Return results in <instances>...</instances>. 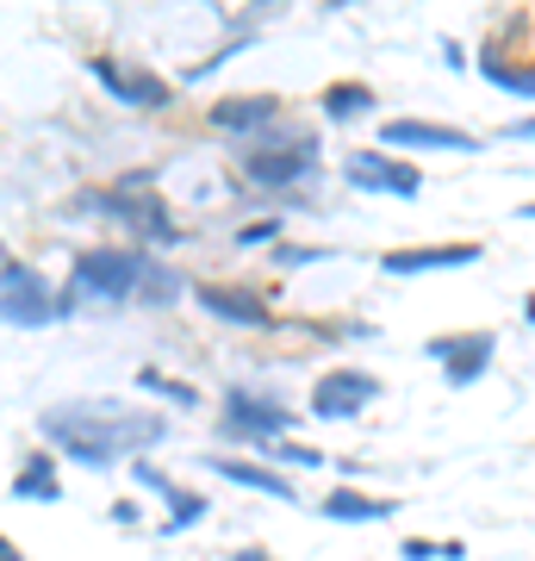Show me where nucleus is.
<instances>
[{"mask_svg":"<svg viewBox=\"0 0 535 561\" xmlns=\"http://www.w3.org/2000/svg\"><path fill=\"white\" fill-rule=\"evenodd\" d=\"M143 275H150V256H143L138 243H131V250H113V243L81 250L75 268H69V280H62V319H69V312H113V306H138Z\"/></svg>","mask_w":535,"mask_h":561,"instance_id":"obj_2","label":"nucleus"},{"mask_svg":"<svg viewBox=\"0 0 535 561\" xmlns=\"http://www.w3.org/2000/svg\"><path fill=\"white\" fill-rule=\"evenodd\" d=\"M324 256H330V250H305V243H280L275 250L280 268H305V262H324Z\"/></svg>","mask_w":535,"mask_h":561,"instance_id":"obj_25","label":"nucleus"},{"mask_svg":"<svg viewBox=\"0 0 535 561\" xmlns=\"http://www.w3.org/2000/svg\"><path fill=\"white\" fill-rule=\"evenodd\" d=\"M0 561H20V549H13V542H0Z\"/></svg>","mask_w":535,"mask_h":561,"instance_id":"obj_31","label":"nucleus"},{"mask_svg":"<svg viewBox=\"0 0 535 561\" xmlns=\"http://www.w3.org/2000/svg\"><path fill=\"white\" fill-rule=\"evenodd\" d=\"M504 138H516V144H535V119H511V125H504Z\"/></svg>","mask_w":535,"mask_h":561,"instance_id":"obj_28","label":"nucleus"},{"mask_svg":"<svg viewBox=\"0 0 535 561\" xmlns=\"http://www.w3.org/2000/svg\"><path fill=\"white\" fill-rule=\"evenodd\" d=\"M523 312H530V324H535V294H530V306H523Z\"/></svg>","mask_w":535,"mask_h":561,"instance_id":"obj_32","label":"nucleus"},{"mask_svg":"<svg viewBox=\"0 0 535 561\" xmlns=\"http://www.w3.org/2000/svg\"><path fill=\"white\" fill-rule=\"evenodd\" d=\"M293 405H280V400H268V393H249V387H231L224 393V419H219V431L224 437H249V443H280L287 431H293Z\"/></svg>","mask_w":535,"mask_h":561,"instance_id":"obj_6","label":"nucleus"},{"mask_svg":"<svg viewBox=\"0 0 535 561\" xmlns=\"http://www.w3.org/2000/svg\"><path fill=\"white\" fill-rule=\"evenodd\" d=\"M181 294H187V280H181V268H175V262H162V256H150V275H143L138 306H143V312H162V306H175Z\"/></svg>","mask_w":535,"mask_h":561,"instance_id":"obj_19","label":"nucleus"},{"mask_svg":"<svg viewBox=\"0 0 535 561\" xmlns=\"http://www.w3.org/2000/svg\"><path fill=\"white\" fill-rule=\"evenodd\" d=\"M75 213L113 219L125 238H138V250L143 243H181L175 213H168V201H156V194H125V187H113V194H81Z\"/></svg>","mask_w":535,"mask_h":561,"instance_id":"obj_4","label":"nucleus"},{"mask_svg":"<svg viewBox=\"0 0 535 561\" xmlns=\"http://www.w3.org/2000/svg\"><path fill=\"white\" fill-rule=\"evenodd\" d=\"M106 518H113V524H138V505H131V500H119L113 512H106Z\"/></svg>","mask_w":535,"mask_h":561,"instance_id":"obj_29","label":"nucleus"},{"mask_svg":"<svg viewBox=\"0 0 535 561\" xmlns=\"http://www.w3.org/2000/svg\"><path fill=\"white\" fill-rule=\"evenodd\" d=\"M138 387H143V393H162V400L181 405V412L199 405V387L194 381H175V375H162V368H138Z\"/></svg>","mask_w":535,"mask_h":561,"instance_id":"obj_21","label":"nucleus"},{"mask_svg":"<svg viewBox=\"0 0 535 561\" xmlns=\"http://www.w3.org/2000/svg\"><path fill=\"white\" fill-rule=\"evenodd\" d=\"M206 119L219 125L224 138H261V131H275L280 125V101L275 94H231V101H219V106H206Z\"/></svg>","mask_w":535,"mask_h":561,"instance_id":"obj_12","label":"nucleus"},{"mask_svg":"<svg viewBox=\"0 0 535 561\" xmlns=\"http://www.w3.org/2000/svg\"><path fill=\"white\" fill-rule=\"evenodd\" d=\"M88 69H94V81L119 106H138V113H162V106H168V81L150 76V69H131V62H119V57H94Z\"/></svg>","mask_w":535,"mask_h":561,"instance_id":"obj_9","label":"nucleus"},{"mask_svg":"<svg viewBox=\"0 0 535 561\" xmlns=\"http://www.w3.org/2000/svg\"><path fill=\"white\" fill-rule=\"evenodd\" d=\"M212 474H219V481H231V486H249V493H268V500H280V505L299 500L287 474H275V468H256V461H237V456H212Z\"/></svg>","mask_w":535,"mask_h":561,"instance_id":"obj_15","label":"nucleus"},{"mask_svg":"<svg viewBox=\"0 0 535 561\" xmlns=\"http://www.w3.org/2000/svg\"><path fill=\"white\" fill-rule=\"evenodd\" d=\"M237 243H243V250H256V243H275V250H280V219H249V225H237Z\"/></svg>","mask_w":535,"mask_h":561,"instance_id":"obj_24","label":"nucleus"},{"mask_svg":"<svg viewBox=\"0 0 535 561\" xmlns=\"http://www.w3.org/2000/svg\"><path fill=\"white\" fill-rule=\"evenodd\" d=\"M479 262V243H411V250H386L380 268L386 275H437V268H467Z\"/></svg>","mask_w":535,"mask_h":561,"instance_id":"obj_13","label":"nucleus"},{"mask_svg":"<svg viewBox=\"0 0 535 561\" xmlns=\"http://www.w3.org/2000/svg\"><path fill=\"white\" fill-rule=\"evenodd\" d=\"M38 431L50 443H62V456H75L81 468H113L119 456L143 461V449H156L168 437V419L119 400H69V405H50Z\"/></svg>","mask_w":535,"mask_h":561,"instance_id":"obj_1","label":"nucleus"},{"mask_svg":"<svg viewBox=\"0 0 535 561\" xmlns=\"http://www.w3.org/2000/svg\"><path fill=\"white\" fill-rule=\"evenodd\" d=\"M231 561H275V556H261V549H243V556H231Z\"/></svg>","mask_w":535,"mask_h":561,"instance_id":"obj_30","label":"nucleus"},{"mask_svg":"<svg viewBox=\"0 0 535 561\" xmlns=\"http://www.w3.org/2000/svg\"><path fill=\"white\" fill-rule=\"evenodd\" d=\"M237 169H243L249 187H261V194H287V187H299V181L317 175V131L312 125L280 119L275 131H261V138L243 144Z\"/></svg>","mask_w":535,"mask_h":561,"instance_id":"obj_3","label":"nucleus"},{"mask_svg":"<svg viewBox=\"0 0 535 561\" xmlns=\"http://www.w3.org/2000/svg\"><path fill=\"white\" fill-rule=\"evenodd\" d=\"M261 456L268 461H287V468H317V449H305V443H293V437H280V443H268V449H261Z\"/></svg>","mask_w":535,"mask_h":561,"instance_id":"obj_23","label":"nucleus"},{"mask_svg":"<svg viewBox=\"0 0 535 561\" xmlns=\"http://www.w3.org/2000/svg\"><path fill=\"white\" fill-rule=\"evenodd\" d=\"M131 474H138V481H143V486H156L162 500H168V493H175V486H168V474H162L156 461H131Z\"/></svg>","mask_w":535,"mask_h":561,"instance_id":"obj_26","label":"nucleus"},{"mask_svg":"<svg viewBox=\"0 0 535 561\" xmlns=\"http://www.w3.org/2000/svg\"><path fill=\"white\" fill-rule=\"evenodd\" d=\"M194 300L212 312L219 324H237V331H275V312L261 306V294H249V287H219V280H199Z\"/></svg>","mask_w":535,"mask_h":561,"instance_id":"obj_11","label":"nucleus"},{"mask_svg":"<svg viewBox=\"0 0 535 561\" xmlns=\"http://www.w3.org/2000/svg\"><path fill=\"white\" fill-rule=\"evenodd\" d=\"M13 500H38V505H57L62 500V481H57V456H25V468L13 474Z\"/></svg>","mask_w":535,"mask_h":561,"instance_id":"obj_17","label":"nucleus"},{"mask_svg":"<svg viewBox=\"0 0 535 561\" xmlns=\"http://www.w3.org/2000/svg\"><path fill=\"white\" fill-rule=\"evenodd\" d=\"M523 219H535V206H523Z\"/></svg>","mask_w":535,"mask_h":561,"instance_id":"obj_33","label":"nucleus"},{"mask_svg":"<svg viewBox=\"0 0 535 561\" xmlns=\"http://www.w3.org/2000/svg\"><path fill=\"white\" fill-rule=\"evenodd\" d=\"M317 512L337 518V524H380V518H393L398 505L393 500H368V493H356V486H337V493H324Z\"/></svg>","mask_w":535,"mask_h":561,"instance_id":"obj_16","label":"nucleus"},{"mask_svg":"<svg viewBox=\"0 0 535 561\" xmlns=\"http://www.w3.org/2000/svg\"><path fill=\"white\" fill-rule=\"evenodd\" d=\"M324 119H337V125H349V119H361V113H368V106H374V88H368V81H330V88H324Z\"/></svg>","mask_w":535,"mask_h":561,"instance_id":"obj_20","label":"nucleus"},{"mask_svg":"<svg viewBox=\"0 0 535 561\" xmlns=\"http://www.w3.org/2000/svg\"><path fill=\"white\" fill-rule=\"evenodd\" d=\"M0 312H7V324H20V331H38V324L62 319V294L44 287V275L32 262L7 256L0 262Z\"/></svg>","mask_w":535,"mask_h":561,"instance_id":"obj_5","label":"nucleus"},{"mask_svg":"<svg viewBox=\"0 0 535 561\" xmlns=\"http://www.w3.org/2000/svg\"><path fill=\"white\" fill-rule=\"evenodd\" d=\"M380 144H386V150H474L467 131L437 125V119H386L380 125Z\"/></svg>","mask_w":535,"mask_h":561,"instance_id":"obj_14","label":"nucleus"},{"mask_svg":"<svg viewBox=\"0 0 535 561\" xmlns=\"http://www.w3.org/2000/svg\"><path fill=\"white\" fill-rule=\"evenodd\" d=\"M405 561H430V556H442V542H430V537H411L405 549H398Z\"/></svg>","mask_w":535,"mask_h":561,"instance_id":"obj_27","label":"nucleus"},{"mask_svg":"<svg viewBox=\"0 0 535 561\" xmlns=\"http://www.w3.org/2000/svg\"><path fill=\"white\" fill-rule=\"evenodd\" d=\"M206 518V500L199 493H187V486H175L168 493V518H162V537H175V530H187V524Z\"/></svg>","mask_w":535,"mask_h":561,"instance_id":"obj_22","label":"nucleus"},{"mask_svg":"<svg viewBox=\"0 0 535 561\" xmlns=\"http://www.w3.org/2000/svg\"><path fill=\"white\" fill-rule=\"evenodd\" d=\"M492 350H498L492 331H467V337H430V343H423V356H437V362H442L449 387H474L479 375H486Z\"/></svg>","mask_w":535,"mask_h":561,"instance_id":"obj_10","label":"nucleus"},{"mask_svg":"<svg viewBox=\"0 0 535 561\" xmlns=\"http://www.w3.org/2000/svg\"><path fill=\"white\" fill-rule=\"evenodd\" d=\"M479 76L492 81V88H504V94H516V101H535V62H511V57H498V50H486Z\"/></svg>","mask_w":535,"mask_h":561,"instance_id":"obj_18","label":"nucleus"},{"mask_svg":"<svg viewBox=\"0 0 535 561\" xmlns=\"http://www.w3.org/2000/svg\"><path fill=\"white\" fill-rule=\"evenodd\" d=\"M380 400V381L368 368H324L312 387V419H356L361 405Z\"/></svg>","mask_w":535,"mask_h":561,"instance_id":"obj_8","label":"nucleus"},{"mask_svg":"<svg viewBox=\"0 0 535 561\" xmlns=\"http://www.w3.org/2000/svg\"><path fill=\"white\" fill-rule=\"evenodd\" d=\"M342 181L361 187V194H393V201H417L423 194V175H417L411 162L386 157V150H356V157L342 162Z\"/></svg>","mask_w":535,"mask_h":561,"instance_id":"obj_7","label":"nucleus"}]
</instances>
